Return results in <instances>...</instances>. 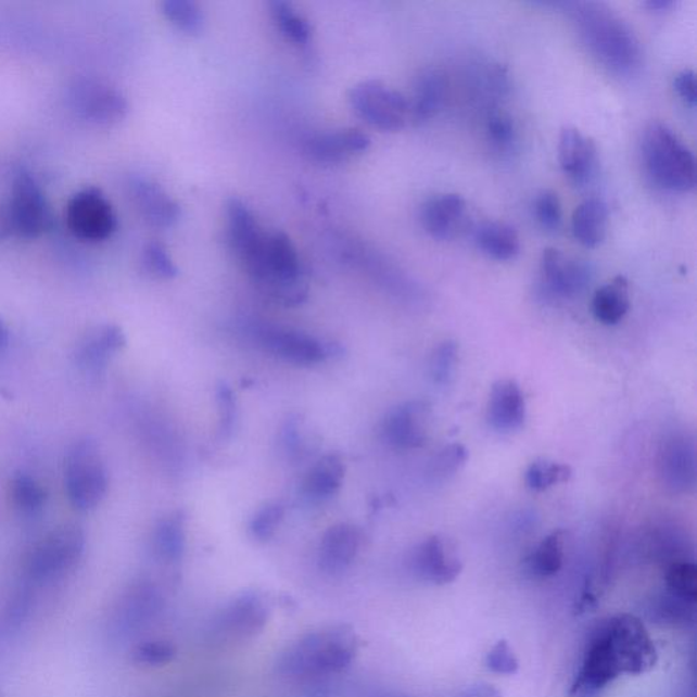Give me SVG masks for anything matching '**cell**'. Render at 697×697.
<instances>
[{
  "label": "cell",
  "mask_w": 697,
  "mask_h": 697,
  "mask_svg": "<svg viewBox=\"0 0 697 697\" xmlns=\"http://www.w3.org/2000/svg\"><path fill=\"white\" fill-rule=\"evenodd\" d=\"M657 661V647L643 621L634 614H614L590 634L571 692L598 694L621 675L650 672Z\"/></svg>",
  "instance_id": "6da1fadb"
},
{
  "label": "cell",
  "mask_w": 697,
  "mask_h": 697,
  "mask_svg": "<svg viewBox=\"0 0 697 697\" xmlns=\"http://www.w3.org/2000/svg\"><path fill=\"white\" fill-rule=\"evenodd\" d=\"M590 52L610 72L634 74L642 64V46L630 24L608 4L598 2H559Z\"/></svg>",
  "instance_id": "7a4b0ae2"
},
{
  "label": "cell",
  "mask_w": 697,
  "mask_h": 697,
  "mask_svg": "<svg viewBox=\"0 0 697 697\" xmlns=\"http://www.w3.org/2000/svg\"><path fill=\"white\" fill-rule=\"evenodd\" d=\"M357 654V637L347 625L329 626L302 637L278 659V672L289 677H313L342 672Z\"/></svg>",
  "instance_id": "3957f363"
},
{
  "label": "cell",
  "mask_w": 697,
  "mask_h": 697,
  "mask_svg": "<svg viewBox=\"0 0 697 697\" xmlns=\"http://www.w3.org/2000/svg\"><path fill=\"white\" fill-rule=\"evenodd\" d=\"M245 270L257 288L278 303L297 305L308 296L296 246L278 230L267 232L264 246Z\"/></svg>",
  "instance_id": "277c9868"
},
{
  "label": "cell",
  "mask_w": 697,
  "mask_h": 697,
  "mask_svg": "<svg viewBox=\"0 0 697 697\" xmlns=\"http://www.w3.org/2000/svg\"><path fill=\"white\" fill-rule=\"evenodd\" d=\"M642 153L648 175L659 187L673 192L695 189V155L667 123L651 122L645 128Z\"/></svg>",
  "instance_id": "5b68a950"
},
{
  "label": "cell",
  "mask_w": 697,
  "mask_h": 697,
  "mask_svg": "<svg viewBox=\"0 0 697 697\" xmlns=\"http://www.w3.org/2000/svg\"><path fill=\"white\" fill-rule=\"evenodd\" d=\"M66 487L69 502L79 511H90L109 490V474L98 444L90 439L75 443L66 459Z\"/></svg>",
  "instance_id": "8992f818"
},
{
  "label": "cell",
  "mask_w": 697,
  "mask_h": 697,
  "mask_svg": "<svg viewBox=\"0 0 697 697\" xmlns=\"http://www.w3.org/2000/svg\"><path fill=\"white\" fill-rule=\"evenodd\" d=\"M348 104L357 117L380 131H400L409 122V101L383 80L368 79L353 86Z\"/></svg>",
  "instance_id": "52a82bcc"
},
{
  "label": "cell",
  "mask_w": 697,
  "mask_h": 697,
  "mask_svg": "<svg viewBox=\"0 0 697 697\" xmlns=\"http://www.w3.org/2000/svg\"><path fill=\"white\" fill-rule=\"evenodd\" d=\"M10 233L15 238L34 240L53 225V216L45 192L28 170L15 174L12 198L7 205Z\"/></svg>",
  "instance_id": "ba28073f"
},
{
  "label": "cell",
  "mask_w": 697,
  "mask_h": 697,
  "mask_svg": "<svg viewBox=\"0 0 697 697\" xmlns=\"http://www.w3.org/2000/svg\"><path fill=\"white\" fill-rule=\"evenodd\" d=\"M67 99L75 115L96 126L117 125L130 109L125 94L93 78L75 79L69 85Z\"/></svg>",
  "instance_id": "9c48e42d"
},
{
  "label": "cell",
  "mask_w": 697,
  "mask_h": 697,
  "mask_svg": "<svg viewBox=\"0 0 697 697\" xmlns=\"http://www.w3.org/2000/svg\"><path fill=\"white\" fill-rule=\"evenodd\" d=\"M66 221L75 238L89 243L110 239L117 228L114 206L98 187L75 192L68 201Z\"/></svg>",
  "instance_id": "30bf717a"
},
{
  "label": "cell",
  "mask_w": 697,
  "mask_h": 697,
  "mask_svg": "<svg viewBox=\"0 0 697 697\" xmlns=\"http://www.w3.org/2000/svg\"><path fill=\"white\" fill-rule=\"evenodd\" d=\"M85 550V535L77 527L53 530L35 546L28 559L29 575L46 581L77 565Z\"/></svg>",
  "instance_id": "8fae6325"
},
{
  "label": "cell",
  "mask_w": 697,
  "mask_h": 697,
  "mask_svg": "<svg viewBox=\"0 0 697 697\" xmlns=\"http://www.w3.org/2000/svg\"><path fill=\"white\" fill-rule=\"evenodd\" d=\"M540 273L544 292L554 299L576 297L592 281V269L586 262L556 249L544 250Z\"/></svg>",
  "instance_id": "7c38bea8"
},
{
  "label": "cell",
  "mask_w": 697,
  "mask_h": 697,
  "mask_svg": "<svg viewBox=\"0 0 697 697\" xmlns=\"http://www.w3.org/2000/svg\"><path fill=\"white\" fill-rule=\"evenodd\" d=\"M431 417L432 406L427 401H409L396 406L383 423L385 442L400 449L426 446Z\"/></svg>",
  "instance_id": "4fadbf2b"
},
{
  "label": "cell",
  "mask_w": 697,
  "mask_h": 697,
  "mask_svg": "<svg viewBox=\"0 0 697 697\" xmlns=\"http://www.w3.org/2000/svg\"><path fill=\"white\" fill-rule=\"evenodd\" d=\"M269 616L264 595L250 590L225 606L217 619V632L232 639H249L264 631Z\"/></svg>",
  "instance_id": "5bb4252c"
},
{
  "label": "cell",
  "mask_w": 697,
  "mask_h": 697,
  "mask_svg": "<svg viewBox=\"0 0 697 697\" xmlns=\"http://www.w3.org/2000/svg\"><path fill=\"white\" fill-rule=\"evenodd\" d=\"M659 476L672 493H688L696 484V447L694 439L675 433L663 442L659 453Z\"/></svg>",
  "instance_id": "9a60e30c"
},
{
  "label": "cell",
  "mask_w": 697,
  "mask_h": 697,
  "mask_svg": "<svg viewBox=\"0 0 697 697\" xmlns=\"http://www.w3.org/2000/svg\"><path fill=\"white\" fill-rule=\"evenodd\" d=\"M256 335L267 352L296 366H314L331 353L324 343L305 332L267 326L257 330Z\"/></svg>",
  "instance_id": "2e32d148"
},
{
  "label": "cell",
  "mask_w": 697,
  "mask_h": 697,
  "mask_svg": "<svg viewBox=\"0 0 697 697\" xmlns=\"http://www.w3.org/2000/svg\"><path fill=\"white\" fill-rule=\"evenodd\" d=\"M163 606V597L149 582L134 584L123 595L114 614L115 632L121 635L137 634L152 623Z\"/></svg>",
  "instance_id": "e0dca14e"
},
{
  "label": "cell",
  "mask_w": 697,
  "mask_h": 697,
  "mask_svg": "<svg viewBox=\"0 0 697 697\" xmlns=\"http://www.w3.org/2000/svg\"><path fill=\"white\" fill-rule=\"evenodd\" d=\"M557 152L562 174L573 183L584 185L593 178L598 165V148L593 138L576 127H562Z\"/></svg>",
  "instance_id": "ac0fdd59"
},
{
  "label": "cell",
  "mask_w": 697,
  "mask_h": 697,
  "mask_svg": "<svg viewBox=\"0 0 697 697\" xmlns=\"http://www.w3.org/2000/svg\"><path fill=\"white\" fill-rule=\"evenodd\" d=\"M371 138L356 128L316 134L304 143V154L318 164H340L366 153Z\"/></svg>",
  "instance_id": "d6986e66"
},
{
  "label": "cell",
  "mask_w": 697,
  "mask_h": 697,
  "mask_svg": "<svg viewBox=\"0 0 697 697\" xmlns=\"http://www.w3.org/2000/svg\"><path fill=\"white\" fill-rule=\"evenodd\" d=\"M415 570L423 581L448 584L459 576L462 562L446 538L432 535L418 545L415 554Z\"/></svg>",
  "instance_id": "ffe728a7"
},
{
  "label": "cell",
  "mask_w": 697,
  "mask_h": 697,
  "mask_svg": "<svg viewBox=\"0 0 697 697\" xmlns=\"http://www.w3.org/2000/svg\"><path fill=\"white\" fill-rule=\"evenodd\" d=\"M468 203L454 192L438 194L423 202L420 212L422 228L438 240H449L464 229Z\"/></svg>",
  "instance_id": "44dd1931"
},
{
  "label": "cell",
  "mask_w": 697,
  "mask_h": 697,
  "mask_svg": "<svg viewBox=\"0 0 697 697\" xmlns=\"http://www.w3.org/2000/svg\"><path fill=\"white\" fill-rule=\"evenodd\" d=\"M130 192L139 214L152 227L168 229L179 221V203L154 181L137 176L130 181Z\"/></svg>",
  "instance_id": "7402d4cb"
},
{
  "label": "cell",
  "mask_w": 697,
  "mask_h": 697,
  "mask_svg": "<svg viewBox=\"0 0 697 697\" xmlns=\"http://www.w3.org/2000/svg\"><path fill=\"white\" fill-rule=\"evenodd\" d=\"M228 238L241 265H249L265 243L266 235L259 223L238 198H232L227 205Z\"/></svg>",
  "instance_id": "603a6c76"
},
{
  "label": "cell",
  "mask_w": 697,
  "mask_h": 697,
  "mask_svg": "<svg viewBox=\"0 0 697 697\" xmlns=\"http://www.w3.org/2000/svg\"><path fill=\"white\" fill-rule=\"evenodd\" d=\"M486 420L497 432L518 431L527 420V401L520 385L512 379L493 384L487 401Z\"/></svg>",
  "instance_id": "cb8c5ba5"
},
{
  "label": "cell",
  "mask_w": 697,
  "mask_h": 697,
  "mask_svg": "<svg viewBox=\"0 0 697 697\" xmlns=\"http://www.w3.org/2000/svg\"><path fill=\"white\" fill-rule=\"evenodd\" d=\"M362 546V533L348 523L327 530L319 549V565L327 573H341L355 561Z\"/></svg>",
  "instance_id": "d4e9b609"
},
{
  "label": "cell",
  "mask_w": 697,
  "mask_h": 697,
  "mask_svg": "<svg viewBox=\"0 0 697 697\" xmlns=\"http://www.w3.org/2000/svg\"><path fill=\"white\" fill-rule=\"evenodd\" d=\"M447 96V79L441 69H422L416 78L409 101V121L422 125L442 111Z\"/></svg>",
  "instance_id": "484cf974"
},
{
  "label": "cell",
  "mask_w": 697,
  "mask_h": 697,
  "mask_svg": "<svg viewBox=\"0 0 697 697\" xmlns=\"http://www.w3.org/2000/svg\"><path fill=\"white\" fill-rule=\"evenodd\" d=\"M126 346L125 332L115 325L100 326L79 342L75 358L86 371L99 372L115 353Z\"/></svg>",
  "instance_id": "4316f807"
},
{
  "label": "cell",
  "mask_w": 697,
  "mask_h": 697,
  "mask_svg": "<svg viewBox=\"0 0 697 697\" xmlns=\"http://www.w3.org/2000/svg\"><path fill=\"white\" fill-rule=\"evenodd\" d=\"M608 219V205L599 198H588L572 214L573 236L586 249H595L606 238Z\"/></svg>",
  "instance_id": "83f0119b"
},
{
  "label": "cell",
  "mask_w": 697,
  "mask_h": 697,
  "mask_svg": "<svg viewBox=\"0 0 697 697\" xmlns=\"http://www.w3.org/2000/svg\"><path fill=\"white\" fill-rule=\"evenodd\" d=\"M474 241L486 256L498 262L511 261L520 251L517 229L507 223H480L474 228Z\"/></svg>",
  "instance_id": "f1b7e54d"
},
{
  "label": "cell",
  "mask_w": 697,
  "mask_h": 697,
  "mask_svg": "<svg viewBox=\"0 0 697 697\" xmlns=\"http://www.w3.org/2000/svg\"><path fill=\"white\" fill-rule=\"evenodd\" d=\"M594 318L605 326H614L625 318L631 308L630 282L624 276H618L605 283L594 293Z\"/></svg>",
  "instance_id": "f546056e"
},
{
  "label": "cell",
  "mask_w": 697,
  "mask_h": 697,
  "mask_svg": "<svg viewBox=\"0 0 697 697\" xmlns=\"http://www.w3.org/2000/svg\"><path fill=\"white\" fill-rule=\"evenodd\" d=\"M345 477V464L338 454L325 455L308 470L303 481V491L311 498L330 497L340 490Z\"/></svg>",
  "instance_id": "4dcf8cb0"
},
{
  "label": "cell",
  "mask_w": 697,
  "mask_h": 697,
  "mask_svg": "<svg viewBox=\"0 0 697 697\" xmlns=\"http://www.w3.org/2000/svg\"><path fill=\"white\" fill-rule=\"evenodd\" d=\"M155 554L165 562H178L186 549V518L183 512L170 514L160 520L154 530Z\"/></svg>",
  "instance_id": "1f68e13d"
},
{
  "label": "cell",
  "mask_w": 697,
  "mask_h": 697,
  "mask_svg": "<svg viewBox=\"0 0 697 697\" xmlns=\"http://www.w3.org/2000/svg\"><path fill=\"white\" fill-rule=\"evenodd\" d=\"M565 562V533L561 530L545 537L529 556L528 570L533 576L546 579L555 576Z\"/></svg>",
  "instance_id": "d6a6232c"
},
{
  "label": "cell",
  "mask_w": 697,
  "mask_h": 697,
  "mask_svg": "<svg viewBox=\"0 0 697 697\" xmlns=\"http://www.w3.org/2000/svg\"><path fill=\"white\" fill-rule=\"evenodd\" d=\"M670 599L686 606L697 603V568L694 561L674 560L664 573Z\"/></svg>",
  "instance_id": "836d02e7"
},
{
  "label": "cell",
  "mask_w": 697,
  "mask_h": 697,
  "mask_svg": "<svg viewBox=\"0 0 697 697\" xmlns=\"http://www.w3.org/2000/svg\"><path fill=\"white\" fill-rule=\"evenodd\" d=\"M270 13L278 30L294 46L307 47L313 37L308 20L303 17L291 3L276 0L270 3Z\"/></svg>",
  "instance_id": "e575fe53"
},
{
  "label": "cell",
  "mask_w": 697,
  "mask_h": 697,
  "mask_svg": "<svg viewBox=\"0 0 697 697\" xmlns=\"http://www.w3.org/2000/svg\"><path fill=\"white\" fill-rule=\"evenodd\" d=\"M161 10L176 29L187 35H198L203 30L205 17L200 4L192 0H165L161 3Z\"/></svg>",
  "instance_id": "d590c367"
},
{
  "label": "cell",
  "mask_w": 697,
  "mask_h": 697,
  "mask_svg": "<svg viewBox=\"0 0 697 697\" xmlns=\"http://www.w3.org/2000/svg\"><path fill=\"white\" fill-rule=\"evenodd\" d=\"M571 476L570 466L541 459L529 466L524 481H527L529 490L544 492L557 484L567 482L571 479Z\"/></svg>",
  "instance_id": "8d00e7d4"
},
{
  "label": "cell",
  "mask_w": 697,
  "mask_h": 697,
  "mask_svg": "<svg viewBox=\"0 0 697 697\" xmlns=\"http://www.w3.org/2000/svg\"><path fill=\"white\" fill-rule=\"evenodd\" d=\"M468 458V449L462 444H448V446L443 447L441 452L434 455L431 462H429L431 464L428 470L429 477L436 482L449 480L464 469Z\"/></svg>",
  "instance_id": "74e56055"
},
{
  "label": "cell",
  "mask_w": 697,
  "mask_h": 697,
  "mask_svg": "<svg viewBox=\"0 0 697 697\" xmlns=\"http://www.w3.org/2000/svg\"><path fill=\"white\" fill-rule=\"evenodd\" d=\"M459 347L457 342L444 341L434 347L431 362H429V375L432 382L438 385H448L455 373L458 364Z\"/></svg>",
  "instance_id": "f35d334b"
},
{
  "label": "cell",
  "mask_w": 697,
  "mask_h": 697,
  "mask_svg": "<svg viewBox=\"0 0 697 697\" xmlns=\"http://www.w3.org/2000/svg\"><path fill=\"white\" fill-rule=\"evenodd\" d=\"M487 141L497 153L506 154L511 152L517 143V128H515L511 116L504 112H493L486 122Z\"/></svg>",
  "instance_id": "ab89813d"
},
{
  "label": "cell",
  "mask_w": 697,
  "mask_h": 697,
  "mask_svg": "<svg viewBox=\"0 0 697 697\" xmlns=\"http://www.w3.org/2000/svg\"><path fill=\"white\" fill-rule=\"evenodd\" d=\"M12 498L15 506L23 509L25 512H35L45 506L47 500V492L45 487L37 484L34 479L25 474L14 477L12 486Z\"/></svg>",
  "instance_id": "60d3db41"
},
{
  "label": "cell",
  "mask_w": 697,
  "mask_h": 697,
  "mask_svg": "<svg viewBox=\"0 0 697 697\" xmlns=\"http://www.w3.org/2000/svg\"><path fill=\"white\" fill-rule=\"evenodd\" d=\"M142 264L150 275L164 280H172L179 275L178 267L172 261L168 250L160 241H150L142 252Z\"/></svg>",
  "instance_id": "b9f144b4"
},
{
  "label": "cell",
  "mask_w": 697,
  "mask_h": 697,
  "mask_svg": "<svg viewBox=\"0 0 697 697\" xmlns=\"http://www.w3.org/2000/svg\"><path fill=\"white\" fill-rule=\"evenodd\" d=\"M286 517V507L281 503H270L255 514L250 523V532L256 541H269L276 534Z\"/></svg>",
  "instance_id": "7bdbcfd3"
},
{
  "label": "cell",
  "mask_w": 697,
  "mask_h": 697,
  "mask_svg": "<svg viewBox=\"0 0 697 697\" xmlns=\"http://www.w3.org/2000/svg\"><path fill=\"white\" fill-rule=\"evenodd\" d=\"M175 657L176 647L165 641L142 642L132 651V661L143 667H164Z\"/></svg>",
  "instance_id": "ee69618b"
},
{
  "label": "cell",
  "mask_w": 697,
  "mask_h": 697,
  "mask_svg": "<svg viewBox=\"0 0 697 697\" xmlns=\"http://www.w3.org/2000/svg\"><path fill=\"white\" fill-rule=\"evenodd\" d=\"M534 214L541 227L549 230L559 228L562 219L559 195L550 190L541 191L534 201Z\"/></svg>",
  "instance_id": "f6af8a7d"
},
{
  "label": "cell",
  "mask_w": 697,
  "mask_h": 697,
  "mask_svg": "<svg viewBox=\"0 0 697 697\" xmlns=\"http://www.w3.org/2000/svg\"><path fill=\"white\" fill-rule=\"evenodd\" d=\"M486 667L491 672L500 675H512L518 673L519 661L508 642H497L486 656Z\"/></svg>",
  "instance_id": "bcb514c9"
},
{
  "label": "cell",
  "mask_w": 697,
  "mask_h": 697,
  "mask_svg": "<svg viewBox=\"0 0 697 697\" xmlns=\"http://www.w3.org/2000/svg\"><path fill=\"white\" fill-rule=\"evenodd\" d=\"M217 404L219 411V423H221V432L224 436L232 434L236 418H238V407H236V400L232 390L227 384H221L217 391Z\"/></svg>",
  "instance_id": "7dc6e473"
},
{
  "label": "cell",
  "mask_w": 697,
  "mask_h": 697,
  "mask_svg": "<svg viewBox=\"0 0 697 697\" xmlns=\"http://www.w3.org/2000/svg\"><path fill=\"white\" fill-rule=\"evenodd\" d=\"M674 89L686 105L695 109L697 101L696 74L692 68H684L675 75Z\"/></svg>",
  "instance_id": "c3c4849f"
},
{
  "label": "cell",
  "mask_w": 697,
  "mask_h": 697,
  "mask_svg": "<svg viewBox=\"0 0 697 697\" xmlns=\"http://www.w3.org/2000/svg\"><path fill=\"white\" fill-rule=\"evenodd\" d=\"M459 697H502V695L492 685H477L466 689Z\"/></svg>",
  "instance_id": "681fc988"
},
{
  "label": "cell",
  "mask_w": 697,
  "mask_h": 697,
  "mask_svg": "<svg viewBox=\"0 0 697 697\" xmlns=\"http://www.w3.org/2000/svg\"><path fill=\"white\" fill-rule=\"evenodd\" d=\"M648 10H654V12H663V10H669L674 7L673 0H647L643 3Z\"/></svg>",
  "instance_id": "f907efd6"
},
{
  "label": "cell",
  "mask_w": 697,
  "mask_h": 697,
  "mask_svg": "<svg viewBox=\"0 0 697 697\" xmlns=\"http://www.w3.org/2000/svg\"><path fill=\"white\" fill-rule=\"evenodd\" d=\"M9 218L7 212V205L0 206V241L7 239L10 236Z\"/></svg>",
  "instance_id": "816d5d0a"
},
{
  "label": "cell",
  "mask_w": 697,
  "mask_h": 697,
  "mask_svg": "<svg viewBox=\"0 0 697 697\" xmlns=\"http://www.w3.org/2000/svg\"><path fill=\"white\" fill-rule=\"evenodd\" d=\"M10 343V330L2 318H0V353L7 351Z\"/></svg>",
  "instance_id": "f5cc1de1"
}]
</instances>
